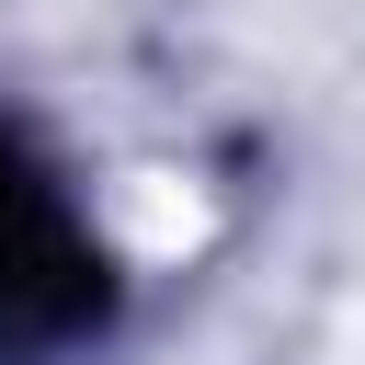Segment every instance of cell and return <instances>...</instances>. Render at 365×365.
I'll return each mask as SVG.
<instances>
[{
  "label": "cell",
  "instance_id": "1",
  "mask_svg": "<svg viewBox=\"0 0 365 365\" xmlns=\"http://www.w3.org/2000/svg\"><path fill=\"white\" fill-rule=\"evenodd\" d=\"M103 308H114V274H103L91 217L34 160V137L0 125V365H46V354L91 342Z\"/></svg>",
  "mask_w": 365,
  "mask_h": 365
}]
</instances>
